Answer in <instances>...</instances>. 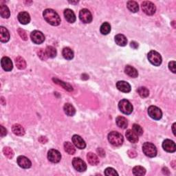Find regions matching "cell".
Masks as SVG:
<instances>
[{
    "mask_svg": "<svg viewBox=\"0 0 176 176\" xmlns=\"http://www.w3.org/2000/svg\"><path fill=\"white\" fill-rule=\"evenodd\" d=\"M97 151H98V153L99 154V155H100V156L103 157L104 155H105V151L102 149H97Z\"/></svg>",
    "mask_w": 176,
    "mask_h": 176,
    "instance_id": "obj_46",
    "label": "cell"
},
{
    "mask_svg": "<svg viewBox=\"0 0 176 176\" xmlns=\"http://www.w3.org/2000/svg\"><path fill=\"white\" fill-rule=\"evenodd\" d=\"M15 63L17 68L19 70H24L26 67V61L22 56L17 57L15 59Z\"/></svg>",
    "mask_w": 176,
    "mask_h": 176,
    "instance_id": "obj_30",
    "label": "cell"
},
{
    "mask_svg": "<svg viewBox=\"0 0 176 176\" xmlns=\"http://www.w3.org/2000/svg\"><path fill=\"white\" fill-rule=\"evenodd\" d=\"M116 87L118 90H120L122 92L125 93H129L131 92V86L130 83H128L126 81H120L117 82Z\"/></svg>",
    "mask_w": 176,
    "mask_h": 176,
    "instance_id": "obj_16",
    "label": "cell"
},
{
    "mask_svg": "<svg viewBox=\"0 0 176 176\" xmlns=\"http://www.w3.org/2000/svg\"><path fill=\"white\" fill-rule=\"evenodd\" d=\"M17 161V164L19 167L23 169H29L32 166L31 161H30L28 158L23 156V155L19 156Z\"/></svg>",
    "mask_w": 176,
    "mask_h": 176,
    "instance_id": "obj_12",
    "label": "cell"
},
{
    "mask_svg": "<svg viewBox=\"0 0 176 176\" xmlns=\"http://www.w3.org/2000/svg\"><path fill=\"white\" fill-rule=\"evenodd\" d=\"M118 107H119L121 112L127 115L131 114L133 111V106L130 101L127 99L121 100L118 103Z\"/></svg>",
    "mask_w": 176,
    "mask_h": 176,
    "instance_id": "obj_5",
    "label": "cell"
},
{
    "mask_svg": "<svg viewBox=\"0 0 176 176\" xmlns=\"http://www.w3.org/2000/svg\"><path fill=\"white\" fill-rule=\"evenodd\" d=\"M0 14H1V16L3 18H9L10 15H11V12H10V10L7 6L1 5V6H0Z\"/></svg>",
    "mask_w": 176,
    "mask_h": 176,
    "instance_id": "obj_31",
    "label": "cell"
},
{
    "mask_svg": "<svg viewBox=\"0 0 176 176\" xmlns=\"http://www.w3.org/2000/svg\"><path fill=\"white\" fill-rule=\"evenodd\" d=\"M46 52L50 58H55L56 56V50L53 46H48L46 49Z\"/></svg>",
    "mask_w": 176,
    "mask_h": 176,
    "instance_id": "obj_34",
    "label": "cell"
},
{
    "mask_svg": "<svg viewBox=\"0 0 176 176\" xmlns=\"http://www.w3.org/2000/svg\"><path fill=\"white\" fill-rule=\"evenodd\" d=\"M53 81H55V82L56 83L60 85V86H61L64 88V89L67 90V91H72V90H73V89H72V87L70 85L68 84V83H64V82H63V81H60V80H59V79H55V78H54V79H53Z\"/></svg>",
    "mask_w": 176,
    "mask_h": 176,
    "instance_id": "obj_36",
    "label": "cell"
},
{
    "mask_svg": "<svg viewBox=\"0 0 176 176\" xmlns=\"http://www.w3.org/2000/svg\"><path fill=\"white\" fill-rule=\"evenodd\" d=\"M0 134H1V136L2 137H4L5 136L6 134H7V130H6V129L2 126H1V132H0Z\"/></svg>",
    "mask_w": 176,
    "mask_h": 176,
    "instance_id": "obj_43",
    "label": "cell"
},
{
    "mask_svg": "<svg viewBox=\"0 0 176 176\" xmlns=\"http://www.w3.org/2000/svg\"><path fill=\"white\" fill-rule=\"evenodd\" d=\"M79 18L81 21L85 23H90L92 21V15L89 10L82 9L79 12Z\"/></svg>",
    "mask_w": 176,
    "mask_h": 176,
    "instance_id": "obj_9",
    "label": "cell"
},
{
    "mask_svg": "<svg viewBox=\"0 0 176 176\" xmlns=\"http://www.w3.org/2000/svg\"><path fill=\"white\" fill-rule=\"evenodd\" d=\"M72 165L74 168L79 172H84L87 169L86 162L79 158H74L73 159Z\"/></svg>",
    "mask_w": 176,
    "mask_h": 176,
    "instance_id": "obj_8",
    "label": "cell"
},
{
    "mask_svg": "<svg viewBox=\"0 0 176 176\" xmlns=\"http://www.w3.org/2000/svg\"><path fill=\"white\" fill-rule=\"evenodd\" d=\"M125 136H126L127 140L131 142V143H136L138 141V135L135 133L133 130H128L126 131V134H125Z\"/></svg>",
    "mask_w": 176,
    "mask_h": 176,
    "instance_id": "obj_20",
    "label": "cell"
},
{
    "mask_svg": "<svg viewBox=\"0 0 176 176\" xmlns=\"http://www.w3.org/2000/svg\"><path fill=\"white\" fill-rule=\"evenodd\" d=\"M133 174L136 176H142L146 174V169L141 166H136L133 169Z\"/></svg>",
    "mask_w": 176,
    "mask_h": 176,
    "instance_id": "obj_33",
    "label": "cell"
},
{
    "mask_svg": "<svg viewBox=\"0 0 176 176\" xmlns=\"http://www.w3.org/2000/svg\"><path fill=\"white\" fill-rule=\"evenodd\" d=\"M72 140L74 144L75 145L78 149H85L86 147V142L84 141V140L80 136H78V135H74L72 138Z\"/></svg>",
    "mask_w": 176,
    "mask_h": 176,
    "instance_id": "obj_14",
    "label": "cell"
},
{
    "mask_svg": "<svg viewBox=\"0 0 176 176\" xmlns=\"http://www.w3.org/2000/svg\"><path fill=\"white\" fill-rule=\"evenodd\" d=\"M138 93L142 98H147L149 95V91L147 88L144 87H140L138 89Z\"/></svg>",
    "mask_w": 176,
    "mask_h": 176,
    "instance_id": "obj_35",
    "label": "cell"
},
{
    "mask_svg": "<svg viewBox=\"0 0 176 176\" xmlns=\"http://www.w3.org/2000/svg\"><path fill=\"white\" fill-rule=\"evenodd\" d=\"M38 56L40 57V59L43 61H45L48 58V56L46 52V50H43L42 49H41L39 51Z\"/></svg>",
    "mask_w": 176,
    "mask_h": 176,
    "instance_id": "obj_40",
    "label": "cell"
},
{
    "mask_svg": "<svg viewBox=\"0 0 176 176\" xmlns=\"http://www.w3.org/2000/svg\"><path fill=\"white\" fill-rule=\"evenodd\" d=\"M3 153H4L6 157H7L9 159H11L14 156V151H12L11 148L8 147H6L3 149Z\"/></svg>",
    "mask_w": 176,
    "mask_h": 176,
    "instance_id": "obj_37",
    "label": "cell"
},
{
    "mask_svg": "<svg viewBox=\"0 0 176 176\" xmlns=\"http://www.w3.org/2000/svg\"><path fill=\"white\" fill-rule=\"evenodd\" d=\"M63 110L66 115H67L68 116H73L74 115L76 114L75 108L72 105H71L70 103L65 104V105L63 107Z\"/></svg>",
    "mask_w": 176,
    "mask_h": 176,
    "instance_id": "obj_25",
    "label": "cell"
},
{
    "mask_svg": "<svg viewBox=\"0 0 176 176\" xmlns=\"http://www.w3.org/2000/svg\"><path fill=\"white\" fill-rule=\"evenodd\" d=\"M143 153L149 158H154L157 155V149L154 144L151 143H145L143 145Z\"/></svg>",
    "mask_w": 176,
    "mask_h": 176,
    "instance_id": "obj_3",
    "label": "cell"
},
{
    "mask_svg": "<svg viewBox=\"0 0 176 176\" xmlns=\"http://www.w3.org/2000/svg\"><path fill=\"white\" fill-rule=\"evenodd\" d=\"M87 159L88 162H89L91 165L96 166L99 163V158H98V156L95 154L92 153V152H90V153L87 154Z\"/></svg>",
    "mask_w": 176,
    "mask_h": 176,
    "instance_id": "obj_21",
    "label": "cell"
},
{
    "mask_svg": "<svg viewBox=\"0 0 176 176\" xmlns=\"http://www.w3.org/2000/svg\"><path fill=\"white\" fill-rule=\"evenodd\" d=\"M148 59L149 61V62L155 66H159L161 65L162 63V56L158 52L154 51V50H151L148 53Z\"/></svg>",
    "mask_w": 176,
    "mask_h": 176,
    "instance_id": "obj_4",
    "label": "cell"
},
{
    "mask_svg": "<svg viewBox=\"0 0 176 176\" xmlns=\"http://www.w3.org/2000/svg\"><path fill=\"white\" fill-rule=\"evenodd\" d=\"M169 68L173 73H175V61H171L169 63Z\"/></svg>",
    "mask_w": 176,
    "mask_h": 176,
    "instance_id": "obj_42",
    "label": "cell"
},
{
    "mask_svg": "<svg viewBox=\"0 0 176 176\" xmlns=\"http://www.w3.org/2000/svg\"><path fill=\"white\" fill-rule=\"evenodd\" d=\"M19 22L23 25H26L30 22V16L27 12H21L18 15Z\"/></svg>",
    "mask_w": 176,
    "mask_h": 176,
    "instance_id": "obj_17",
    "label": "cell"
},
{
    "mask_svg": "<svg viewBox=\"0 0 176 176\" xmlns=\"http://www.w3.org/2000/svg\"><path fill=\"white\" fill-rule=\"evenodd\" d=\"M162 147H163L164 150L169 152V153H174L176 150L175 144L173 140L167 139L165 140L163 143H162Z\"/></svg>",
    "mask_w": 176,
    "mask_h": 176,
    "instance_id": "obj_13",
    "label": "cell"
},
{
    "mask_svg": "<svg viewBox=\"0 0 176 176\" xmlns=\"http://www.w3.org/2000/svg\"><path fill=\"white\" fill-rule=\"evenodd\" d=\"M10 39V33L8 30L3 26L0 27V40L3 43L8 42Z\"/></svg>",
    "mask_w": 176,
    "mask_h": 176,
    "instance_id": "obj_18",
    "label": "cell"
},
{
    "mask_svg": "<svg viewBox=\"0 0 176 176\" xmlns=\"http://www.w3.org/2000/svg\"><path fill=\"white\" fill-rule=\"evenodd\" d=\"M63 56L67 60H72L74 58V52L70 48H65L63 50Z\"/></svg>",
    "mask_w": 176,
    "mask_h": 176,
    "instance_id": "obj_29",
    "label": "cell"
},
{
    "mask_svg": "<svg viewBox=\"0 0 176 176\" xmlns=\"http://www.w3.org/2000/svg\"><path fill=\"white\" fill-rule=\"evenodd\" d=\"M43 16L46 21L52 26H59L61 23L59 15L52 9H46L43 11Z\"/></svg>",
    "mask_w": 176,
    "mask_h": 176,
    "instance_id": "obj_1",
    "label": "cell"
},
{
    "mask_svg": "<svg viewBox=\"0 0 176 176\" xmlns=\"http://www.w3.org/2000/svg\"><path fill=\"white\" fill-rule=\"evenodd\" d=\"M17 31H18V33H19V36L22 37V39H23L24 41L28 40V36H27V34L25 32V30H23L22 28H19L17 30Z\"/></svg>",
    "mask_w": 176,
    "mask_h": 176,
    "instance_id": "obj_41",
    "label": "cell"
},
{
    "mask_svg": "<svg viewBox=\"0 0 176 176\" xmlns=\"http://www.w3.org/2000/svg\"><path fill=\"white\" fill-rule=\"evenodd\" d=\"M64 149L67 154L70 155H74L76 152V149L74 145L70 142H66L64 143Z\"/></svg>",
    "mask_w": 176,
    "mask_h": 176,
    "instance_id": "obj_27",
    "label": "cell"
},
{
    "mask_svg": "<svg viewBox=\"0 0 176 176\" xmlns=\"http://www.w3.org/2000/svg\"><path fill=\"white\" fill-rule=\"evenodd\" d=\"M64 16L67 22L73 23L76 21V15L74 12L70 9H66L64 11Z\"/></svg>",
    "mask_w": 176,
    "mask_h": 176,
    "instance_id": "obj_19",
    "label": "cell"
},
{
    "mask_svg": "<svg viewBox=\"0 0 176 176\" xmlns=\"http://www.w3.org/2000/svg\"><path fill=\"white\" fill-rule=\"evenodd\" d=\"M105 175H107V176H110V175H118V174L116 171L113 168H107L105 170Z\"/></svg>",
    "mask_w": 176,
    "mask_h": 176,
    "instance_id": "obj_39",
    "label": "cell"
},
{
    "mask_svg": "<svg viewBox=\"0 0 176 176\" xmlns=\"http://www.w3.org/2000/svg\"><path fill=\"white\" fill-rule=\"evenodd\" d=\"M48 160L52 163H58L61 159L60 152L56 149H50L48 153Z\"/></svg>",
    "mask_w": 176,
    "mask_h": 176,
    "instance_id": "obj_11",
    "label": "cell"
},
{
    "mask_svg": "<svg viewBox=\"0 0 176 176\" xmlns=\"http://www.w3.org/2000/svg\"><path fill=\"white\" fill-rule=\"evenodd\" d=\"M100 33L103 35H108V34H109L111 31V26L110 23L107 22L103 23L100 26Z\"/></svg>",
    "mask_w": 176,
    "mask_h": 176,
    "instance_id": "obj_32",
    "label": "cell"
},
{
    "mask_svg": "<svg viewBox=\"0 0 176 176\" xmlns=\"http://www.w3.org/2000/svg\"><path fill=\"white\" fill-rule=\"evenodd\" d=\"M125 72L128 76L132 78H136L138 76V72L136 68L131 66H127L125 68Z\"/></svg>",
    "mask_w": 176,
    "mask_h": 176,
    "instance_id": "obj_24",
    "label": "cell"
},
{
    "mask_svg": "<svg viewBox=\"0 0 176 176\" xmlns=\"http://www.w3.org/2000/svg\"><path fill=\"white\" fill-rule=\"evenodd\" d=\"M116 122L118 127L121 129H126L128 126V121L123 116H118L116 118Z\"/></svg>",
    "mask_w": 176,
    "mask_h": 176,
    "instance_id": "obj_26",
    "label": "cell"
},
{
    "mask_svg": "<svg viewBox=\"0 0 176 176\" xmlns=\"http://www.w3.org/2000/svg\"><path fill=\"white\" fill-rule=\"evenodd\" d=\"M30 38H31L32 42L35 44H41L45 41V36L39 30H34L32 32L31 35H30Z\"/></svg>",
    "mask_w": 176,
    "mask_h": 176,
    "instance_id": "obj_10",
    "label": "cell"
},
{
    "mask_svg": "<svg viewBox=\"0 0 176 176\" xmlns=\"http://www.w3.org/2000/svg\"><path fill=\"white\" fill-rule=\"evenodd\" d=\"M142 9L147 15H153L156 11L154 4L149 1H145L142 3Z\"/></svg>",
    "mask_w": 176,
    "mask_h": 176,
    "instance_id": "obj_7",
    "label": "cell"
},
{
    "mask_svg": "<svg viewBox=\"0 0 176 176\" xmlns=\"http://www.w3.org/2000/svg\"><path fill=\"white\" fill-rule=\"evenodd\" d=\"M1 65L2 68L6 72H10L13 68V65L11 59L7 56L3 57L1 60Z\"/></svg>",
    "mask_w": 176,
    "mask_h": 176,
    "instance_id": "obj_15",
    "label": "cell"
},
{
    "mask_svg": "<svg viewBox=\"0 0 176 176\" xmlns=\"http://www.w3.org/2000/svg\"><path fill=\"white\" fill-rule=\"evenodd\" d=\"M12 132L14 134L19 136H22L25 134V130L23 127L19 124H15L12 127Z\"/></svg>",
    "mask_w": 176,
    "mask_h": 176,
    "instance_id": "obj_22",
    "label": "cell"
},
{
    "mask_svg": "<svg viewBox=\"0 0 176 176\" xmlns=\"http://www.w3.org/2000/svg\"><path fill=\"white\" fill-rule=\"evenodd\" d=\"M115 42L120 46H125L127 43V39L125 35L118 34L115 37Z\"/></svg>",
    "mask_w": 176,
    "mask_h": 176,
    "instance_id": "obj_23",
    "label": "cell"
},
{
    "mask_svg": "<svg viewBox=\"0 0 176 176\" xmlns=\"http://www.w3.org/2000/svg\"><path fill=\"white\" fill-rule=\"evenodd\" d=\"M127 8L132 12H137L139 10V6L138 3L134 1H129L127 3Z\"/></svg>",
    "mask_w": 176,
    "mask_h": 176,
    "instance_id": "obj_28",
    "label": "cell"
},
{
    "mask_svg": "<svg viewBox=\"0 0 176 176\" xmlns=\"http://www.w3.org/2000/svg\"><path fill=\"white\" fill-rule=\"evenodd\" d=\"M108 140L111 144L115 147H119L123 144L124 138L123 135L118 131H111L108 134Z\"/></svg>",
    "mask_w": 176,
    "mask_h": 176,
    "instance_id": "obj_2",
    "label": "cell"
},
{
    "mask_svg": "<svg viewBox=\"0 0 176 176\" xmlns=\"http://www.w3.org/2000/svg\"><path fill=\"white\" fill-rule=\"evenodd\" d=\"M39 141L40 142V143H42V144H45L46 143L48 142V139H47L46 137H41L39 139Z\"/></svg>",
    "mask_w": 176,
    "mask_h": 176,
    "instance_id": "obj_44",
    "label": "cell"
},
{
    "mask_svg": "<svg viewBox=\"0 0 176 176\" xmlns=\"http://www.w3.org/2000/svg\"><path fill=\"white\" fill-rule=\"evenodd\" d=\"M131 47L134 49H137L138 48V44L136 42H131Z\"/></svg>",
    "mask_w": 176,
    "mask_h": 176,
    "instance_id": "obj_45",
    "label": "cell"
},
{
    "mask_svg": "<svg viewBox=\"0 0 176 176\" xmlns=\"http://www.w3.org/2000/svg\"><path fill=\"white\" fill-rule=\"evenodd\" d=\"M133 131L138 135V136H142L143 134V128H142L140 125L138 124H134Z\"/></svg>",
    "mask_w": 176,
    "mask_h": 176,
    "instance_id": "obj_38",
    "label": "cell"
},
{
    "mask_svg": "<svg viewBox=\"0 0 176 176\" xmlns=\"http://www.w3.org/2000/svg\"><path fill=\"white\" fill-rule=\"evenodd\" d=\"M175 123H174L172 126V130H173V133H174V136H175Z\"/></svg>",
    "mask_w": 176,
    "mask_h": 176,
    "instance_id": "obj_47",
    "label": "cell"
},
{
    "mask_svg": "<svg viewBox=\"0 0 176 176\" xmlns=\"http://www.w3.org/2000/svg\"><path fill=\"white\" fill-rule=\"evenodd\" d=\"M148 114L151 118L154 120H160L162 117V112L160 108L156 106H150L148 109Z\"/></svg>",
    "mask_w": 176,
    "mask_h": 176,
    "instance_id": "obj_6",
    "label": "cell"
}]
</instances>
